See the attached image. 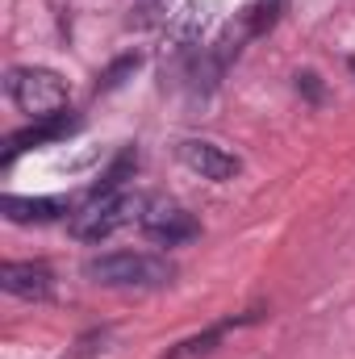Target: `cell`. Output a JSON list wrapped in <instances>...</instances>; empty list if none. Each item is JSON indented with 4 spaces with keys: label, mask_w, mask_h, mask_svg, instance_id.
Masks as SVG:
<instances>
[{
    "label": "cell",
    "mask_w": 355,
    "mask_h": 359,
    "mask_svg": "<svg viewBox=\"0 0 355 359\" xmlns=\"http://www.w3.org/2000/svg\"><path fill=\"white\" fill-rule=\"evenodd\" d=\"M84 276L100 288H121V292H147L163 288L176 280V264L151 251H100L84 259Z\"/></svg>",
    "instance_id": "6da1fadb"
},
{
    "label": "cell",
    "mask_w": 355,
    "mask_h": 359,
    "mask_svg": "<svg viewBox=\"0 0 355 359\" xmlns=\"http://www.w3.org/2000/svg\"><path fill=\"white\" fill-rule=\"evenodd\" d=\"M4 96L13 100L17 113H25L29 121H42V117H55L67 109V80L55 72V67H42V63H17L4 72Z\"/></svg>",
    "instance_id": "7a4b0ae2"
},
{
    "label": "cell",
    "mask_w": 355,
    "mask_h": 359,
    "mask_svg": "<svg viewBox=\"0 0 355 359\" xmlns=\"http://www.w3.org/2000/svg\"><path fill=\"white\" fill-rule=\"evenodd\" d=\"M147 205V192H117V196H100V201H88L84 209H76L67 217V234L76 243H105L113 238L121 226H138V213Z\"/></svg>",
    "instance_id": "3957f363"
},
{
    "label": "cell",
    "mask_w": 355,
    "mask_h": 359,
    "mask_svg": "<svg viewBox=\"0 0 355 359\" xmlns=\"http://www.w3.org/2000/svg\"><path fill=\"white\" fill-rule=\"evenodd\" d=\"M138 234L151 238L155 247H180V243H192L201 234V222L172 196H155L147 192V205L138 213Z\"/></svg>",
    "instance_id": "277c9868"
},
{
    "label": "cell",
    "mask_w": 355,
    "mask_h": 359,
    "mask_svg": "<svg viewBox=\"0 0 355 359\" xmlns=\"http://www.w3.org/2000/svg\"><path fill=\"white\" fill-rule=\"evenodd\" d=\"M176 159L192 176L209 180V184H230V180L243 172V159L234 151H226L222 142H213V138H180Z\"/></svg>",
    "instance_id": "5b68a950"
},
{
    "label": "cell",
    "mask_w": 355,
    "mask_h": 359,
    "mask_svg": "<svg viewBox=\"0 0 355 359\" xmlns=\"http://www.w3.org/2000/svg\"><path fill=\"white\" fill-rule=\"evenodd\" d=\"M0 288L17 301H51L55 297V271L46 268L42 259H4L0 268Z\"/></svg>",
    "instance_id": "8992f818"
},
{
    "label": "cell",
    "mask_w": 355,
    "mask_h": 359,
    "mask_svg": "<svg viewBox=\"0 0 355 359\" xmlns=\"http://www.w3.org/2000/svg\"><path fill=\"white\" fill-rule=\"evenodd\" d=\"M0 213L13 226H51V222L72 217V205L63 196H17V192H4L0 196Z\"/></svg>",
    "instance_id": "52a82bcc"
},
{
    "label": "cell",
    "mask_w": 355,
    "mask_h": 359,
    "mask_svg": "<svg viewBox=\"0 0 355 359\" xmlns=\"http://www.w3.org/2000/svg\"><path fill=\"white\" fill-rule=\"evenodd\" d=\"M72 130H80V117H67V109H63V113H55V117H42V121H34V126H25V130L8 134V142H4V168H8L21 151L59 142V138H67Z\"/></svg>",
    "instance_id": "ba28073f"
},
{
    "label": "cell",
    "mask_w": 355,
    "mask_h": 359,
    "mask_svg": "<svg viewBox=\"0 0 355 359\" xmlns=\"http://www.w3.org/2000/svg\"><path fill=\"white\" fill-rule=\"evenodd\" d=\"M201 34H205V8L201 4H188L180 8L176 17L168 21V46H163V59H196L201 55Z\"/></svg>",
    "instance_id": "9c48e42d"
},
{
    "label": "cell",
    "mask_w": 355,
    "mask_h": 359,
    "mask_svg": "<svg viewBox=\"0 0 355 359\" xmlns=\"http://www.w3.org/2000/svg\"><path fill=\"white\" fill-rule=\"evenodd\" d=\"M260 313H247V318H226V322H213L209 330H201V334H192V339H180L172 351H163L159 359H196V355H209L230 330H239V326H247V322H255Z\"/></svg>",
    "instance_id": "30bf717a"
},
{
    "label": "cell",
    "mask_w": 355,
    "mask_h": 359,
    "mask_svg": "<svg viewBox=\"0 0 355 359\" xmlns=\"http://www.w3.org/2000/svg\"><path fill=\"white\" fill-rule=\"evenodd\" d=\"M134 172H138V151L130 147V151H121V155L105 168V176L88 188V201H100V196H117V192H126V180H134Z\"/></svg>",
    "instance_id": "8fae6325"
},
{
    "label": "cell",
    "mask_w": 355,
    "mask_h": 359,
    "mask_svg": "<svg viewBox=\"0 0 355 359\" xmlns=\"http://www.w3.org/2000/svg\"><path fill=\"white\" fill-rule=\"evenodd\" d=\"M172 17H176V0H134V25L138 29L168 25Z\"/></svg>",
    "instance_id": "7c38bea8"
},
{
    "label": "cell",
    "mask_w": 355,
    "mask_h": 359,
    "mask_svg": "<svg viewBox=\"0 0 355 359\" xmlns=\"http://www.w3.org/2000/svg\"><path fill=\"white\" fill-rule=\"evenodd\" d=\"M138 63H142V55L138 50H130V55H121V59H113L109 67H105V76H100V84H96V92H113L121 88L134 72H138Z\"/></svg>",
    "instance_id": "4fadbf2b"
},
{
    "label": "cell",
    "mask_w": 355,
    "mask_h": 359,
    "mask_svg": "<svg viewBox=\"0 0 355 359\" xmlns=\"http://www.w3.org/2000/svg\"><path fill=\"white\" fill-rule=\"evenodd\" d=\"M284 8H288V0H255V4L247 8V17H251V34H267V29H276V21L284 17Z\"/></svg>",
    "instance_id": "5bb4252c"
},
{
    "label": "cell",
    "mask_w": 355,
    "mask_h": 359,
    "mask_svg": "<svg viewBox=\"0 0 355 359\" xmlns=\"http://www.w3.org/2000/svg\"><path fill=\"white\" fill-rule=\"evenodd\" d=\"M293 88H297V96H305L309 104H322L326 100V84H322L318 72H297L293 76Z\"/></svg>",
    "instance_id": "9a60e30c"
}]
</instances>
